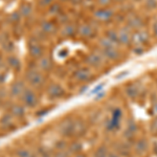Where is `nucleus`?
Returning <instances> with one entry per match:
<instances>
[{"label": "nucleus", "mask_w": 157, "mask_h": 157, "mask_svg": "<svg viewBox=\"0 0 157 157\" xmlns=\"http://www.w3.org/2000/svg\"><path fill=\"white\" fill-rule=\"evenodd\" d=\"M104 56L101 52H90L86 56L85 62L91 68H101L104 65Z\"/></svg>", "instance_id": "obj_1"}, {"label": "nucleus", "mask_w": 157, "mask_h": 157, "mask_svg": "<svg viewBox=\"0 0 157 157\" xmlns=\"http://www.w3.org/2000/svg\"><path fill=\"white\" fill-rule=\"evenodd\" d=\"M149 39H150V35L149 33L145 29H138L132 32V44L135 45H140V46H145L148 43Z\"/></svg>", "instance_id": "obj_2"}, {"label": "nucleus", "mask_w": 157, "mask_h": 157, "mask_svg": "<svg viewBox=\"0 0 157 157\" xmlns=\"http://www.w3.org/2000/svg\"><path fill=\"white\" fill-rule=\"evenodd\" d=\"M114 17V12L110 7H100L94 12V18L102 22H107L112 20Z\"/></svg>", "instance_id": "obj_3"}, {"label": "nucleus", "mask_w": 157, "mask_h": 157, "mask_svg": "<svg viewBox=\"0 0 157 157\" xmlns=\"http://www.w3.org/2000/svg\"><path fill=\"white\" fill-rule=\"evenodd\" d=\"M126 26H127L130 30H132V32H134V30L141 29L144 26V20L141 17H139L138 15L131 14L127 19Z\"/></svg>", "instance_id": "obj_4"}, {"label": "nucleus", "mask_w": 157, "mask_h": 157, "mask_svg": "<svg viewBox=\"0 0 157 157\" xmlns=\"http://www.w3.org/2000/svg\"><path fill=\"white\" fill-rule=\"evenodd\" d=\"M26 80L29 81V83L34 87H39L44 83V77L40 73L39 71L35 69L29 70L26 73Z\"/></svg>", "instance_id": "obj_5"}, {"label": "nucleus", "mask_w": 157, "mask_h": 157, "mask_svg": "<svg viewBox=\"0 0 157 157\" xmlns=\"http://www.w3.org/2000/svg\"><path fill=\"white\" fill-rule=\"evenodd\" d=\"M118 34V44L129 46L132 44V30H130L127 26L123 27L117 32Z\"/></svg>", "instance_id": "obj_6"}, {"label": "nucleus", "mask_w": 157, "mask_h": 157, "mask_svg": "<svg viewBox=\"0 0 157 157\" xmlns=\"http://www.w3.org/2000/svg\"><path fill=\"white\" fill-rule=\"evenodd\" d=\"M22 101H23L25 106L30 107V108L36 107L37 104H38L37 95L35 94L34 91H32L30 89H25L24 90V92L22 93Z\"/></svg>", "instance_id": "obj_7"}, {"label": "nucleus", "mask_w": 157, "mask_h": 157, "mask_svg": "<svg viewBox=\"0 0 157 157\" xmlns=\"http://www.w3.org/2000/svg\"><path fill=\"white\" fill-rule=\"evenodd\" d=\"M73 78L80 83H87L92 78V73L89 68H80L73 73Z\"/></svg>", "instance_id": "obj_8"}, {"label": "nucleus", "mask_w": 157, "mask_h": 157, "mask_svg": "<svg viewBox=\"0 0 157 157\" xmlns=\"http://www.w3.org/2000/svg\"><path fill=\"white\" fill-rule=\"evenodd\" d=\"M121 116H123V112L120 108H115L113 110L112 116H111V120L109 121L108 123V130H114V129H117L120 127V124H121Z\"/></svg>", "instance_id": "obj_9"}, {"label": "nucleus", "mask_w": 157, "mask_h": 157, "mask_svg": "<svg viewBox=\"0 0 157 157\" xmlns=\"http://www.w3.org/2000/svg\"><path fill=\"white\" fill-rule=\"evenodd\" d=\"M101 54L104 56L105 59L109 61H117L121 58V52L118 50V46L104 48L101 50Z\"/></svg>", "instance_id": "obj_10"}, {"label": "nucleus", "mask_w": 157, "mask_h": 157, "mask_svg": "<svg viewBox=\"0 0 157 157\" xmlns=\"http://www.w3.org/2000/svg\"><path fill=\"white\" fill-rule=\"evenodd\" d=\"M149 149V140L146 137H141L137 139L134 144V152L136 155H144Z\"/></svg>", "instance_id": "obj_11"}, {"label": "nucleus", "mask_w": 157, "mask_h": 157, "mask_svg": "<svg viewBox=\"0 0 157 157\" xmlns=\"http://www.w3.org/2000/svg\"><path fill=\"white\" fill-rule=\"evenodd\" d=\"M47 94L50 98H60L65 94V90L59 84H52L47 89Z\"/></svg>", "instance_id": "obj_12"}, {"label": "nucleus", "mask_w": 157, "mask_h": 157, "mask_svg": "<svg viewBox=\"0 0 157 157\" xmlns=\"http://www.w3.org/2000/svg\"><path fill=\"white\" fill-rule=\"evenodd\" d=\"M61 133L64 136H71L75 132V121H63L62 126H61Z\"/></svg>", "instance_id": "obj_13"}, {"label": "nucleus", "mask_w": 157, "mask_h": 157, "mask_svg": "<svg viewBox=\"0 0 157 157\" xmlns=\"http://www.w3.org/2000/svg\"><path fill=\"white\" fill-rule=\"evenodd\" d=\"M78 34L84 38H92L95 35V29L90 24H83L78 29Z\"/></svg>", "instance_id": "obj_14"}, {"label": "nucleus", "mask_w": 157, "mask_h": 157, "mask_svg": "<svg viewBox=\"0 0 157 157\" xmlns=\"http://www.w3.org/2000/svg\"><path fill=\"white\" fill-rule=\"evenodd\" d=\"M24 90H25V87H24L23 82H22V81H17V82L12 86L11 94L13 97H19V95H22Z\"/></svg>", "instance_id": "obj_15"}, {"label": "nucleus", "mask_w": 157, "mask_h": 157, "mask_svg": "<svg viewBox=\"0 0 157 157\" xmlns=\"http://www.w3.org/2000/svg\"><path fill=\"white\" fill-rule=\"evenodd\" d=\"M126 93H127V95L129 98L134 100V98H138L139 89L135 84H129L127 85V87H126Z\"/></svg>", "instance_id": "obj_16"}, {"label": "nucleus", "mask_w": 157, "mask_h": 157, "mask_svg": "<svg viewBox=\"0 0 157 157\" xmlns=\"http://www.w3.org/2000/svg\"><path fill=\"white\" fill-rule=\"evenodd\" d=\"M136 130H137V126H136L135 121L133 120H130L129 123L127 124V127H126V131H125V135L126 137H132V136L135 134Z\"/></svg>", "instance_id": "obj_17"}, {"label": "nucleus", "mask_w": 157, "mask_h": 157, "mask_svg": "<svg viewBox=\"0 0 157 157\" xmlns=\"http://www.w3.org/2000/svg\"><path fill=\"white\" fill-rule=\"evenodd\" d=\"M98 44H100L101 48L104 49V48H109V47H115V46H118L117 44H115L114 42H112L111 40H109L107 37H102L100 40H98Z\"/></svg>", "instance_id": "obj_18"}, {"label": "nucleus", "mask_w": 157, "mask_h": 157, "mask_svg": "<svg viewBox=\"0 0 157 157\" xmlns=\"http://www.w3.org/2000/svg\"><path fill=\"white\" fill-rule=\"evenodd\" d=\"M29 52H30V56H33L34 58H40V57H42V55H43V48L40 45L34 44L30 46Z\"/></svg>", "instance_id": "obj_19"}, {"label": "nucleus", "mask_w": 157, "mask_h": 157, "mask_svg": "<svg viewBox=\"0 0 157 157\" xmlns=\"http://www.w3.org/2000/svg\"><path fill=\"white\" fill-rule=\"evenodd\" d=\"M109 153H110V152H109L107 147L102 145L95 150L94 154H93V157H108Z\"/></svg>", "instance_id": "obj_20"}, {"label": "nucleus", "mask_w": 157, "mask_h": 157, "mask_svg": "<svg viewBox=\"0 0 157 157\" xmlns=\"http://www.w3.org/2000/svg\"><path fill=\"white\" fill-rule=\"evenodd\" d=\"M105 37H107L109 40H111L112 42H114L115 44H118V34H117V30L115 29H109L106 32Z\"/></svg>", "instance_id": "obj_21"}, {"label": "nucleus", "mask_w": 157, "mask_h": 157, "mask_svg": "<svg viewBox=\"0 0 157 157\" xmlns=\"http://www.w3.org/2000/svg\"><path fill=\"white\" fill-rule=\"evenodd\" d=\"M11 112L13 115L17 116V117H21L22 115H24V108L20 105H15L12 107Z\"/></svg>", "instance_id": "obj_22"}, {"label": "nucleus", "mask_w": 157, "mask_h": 157, "mask_svg": "<svg viewBox=\"0 0 157 157\" xmlns=\"http://www.w3.org/2000/svg\"><path fill=\"white\" fill-rule=\"evenodd\" d=\"M39 67L42 70H48L52 68V62L48 58H41L39 62Z\"/></svg>", "instance_id": "obj_23"}, {"label": "nucleus", "mask_w": 157, "mask_h": 157, "mask_svg": "<svg viewBox=\"0 0 157 157\" xmlns=\"http://www.w3.org/2000/svg\"><path fill=\"white\" fill-rule=\"evenodd\" d=\"M75 27L73 26V25L68 24V25H65L64 26V29L62 30V34L66 37H71L72 35L75 34Z\"/></svg>", "instance_id": "obj_24"}, {"label": "nucleus", "mask_w": 157, "mask_h": 157, "mask_svg": "<svg viewBox=\"0 0 157 157\" xmlns=\"http://www.w3.org/2000/svg\"><path fill=\"white\" fill-rule=\"evenodd\" d=\"M41 29L43 32L47 33V34H50L55 30V25L52 23V22H43L41 25Z\"/></svg>", "instance_id": "obj_25"}, {"label": "nucleus", "mask_w": 157, "mask_h": 157, "mask_svg": "<svg viewBox=\"0 0 157 157\" xmlns=\"http://www.w3.org/2000/svg\"><path fill=\"white\" fill-rule=\"evenodd\" d=\"M149 129H150V133L152 134V135L157 137V116L151 121L150 126H149Z\"/></svg>", "instance_id": "obj_26"}, {"label": "nucleus", "mask_w": 157, "mask_h": 157, "mask_svg": "<svg viewBox=\"0 0 157 157\" xmlns=\"http://www.w3.org/2000/svg\"><path fill=\"white\" fill-rule=\"evenodd\" d=\"M145 6L149 11H153L157 7V0H145Z\"/></svg>", "instance_id": "obj_27"}, {"label": "nucleus", "mask_w": 157, "mask_h": 157, "mask_svg": "<svg viewBox=\"0 0 157 157\" xmlns=\"http://www.w3.org/2000/svg\"><path fill=\"white\" fill-rule=\"evenodd\" d=\"M9 64H10V66H12L13 68H15V69H18V68L20 67V62H19V60L17 59V58H15V57H10L9 58Z\"/></svg>", "instance_id": "obj_28"}, {"label": "nucleus", "mask_w": 157, "mask_h": 157, "mask_svg": "<svg viewBox=\"0 0 157 157\" xmlns=\"http://www.w3.org/2000/svg\"><path fill=\"white\" fill-rule=\"evenodd\" d=\"M97 3L100 7H110L113 1L112 0H97Z\"/></svg>", "instance_id": "obj_29"}, {"label": "nucleus", "mask_w": 157, "mask_h": 157, "mask_svg": "<svg viewBox=\"0 0 157 157\" xmlns=\"http://www.w3.org/2000/svg\"><path fill=\"white\" fill-rule=\"evenodd\" d=\"M32 13V6L29 4H24L23 6L21 7V14L23 16H29V15Z\"/></svg>", "instance_id": "obj_30"}, {"label": "nucleus", "mask_w": 157, "mask_h": 157, "mask_svg": "<svg viewBox=\"0 0 157 157\" xmlns=\"http://www.w3.org/2000/svg\"><path fill=\"white\" fill-rule=\"evenodd\" d=\"M133 52L136 56H141L145 52V47L140 46V45H135V46L133 47Z\"/></svg>", "instance_id": "obj_31"}, {"label": "nucleus", "mask_w": 157, "mask_h": 157, "mask_svg": "<svg viewBox=\"0 0 157 157\" xmlns=\"http://www.w3.org/2000/svg\"><path fill=\"white\" fill-rule=\"evenodd\" d=\"M61 10V6L59 3H52L49 7V13L50 14H57Z\"/></svg>", "instance_id": "obj_32"}, {"label": "nucleus", "mask_w": 157, "mask_h": 157, "mask_svg": "<svg viewBox=\"0 0 157 157\" xmlns=\"http://www.w3.org/2000/svg\"><path fill=\"white\" fill-rule=\"evenodd\" d=\"M81 150H82V146H81V144H78V143L73 144V145L70 147V151L73 152L75 154H78Z\"/></svg>", "instance_id": "obj_33"}, {"label": "nucleus", "mask_w": 157, "mask_h": 157, "mask_svg": "<svg viewBox=\"0 0 157 157\" xmlns=\"http://www.w3.org/2000/svg\"><path fill=\"white\" fill-rule=\"evenodd\" d=\"M52 1H54V0H41L40 3H41V6H52Z\"/></svg>", "instance_id": "obj_34"}, {"label": "nucleus", "mask_w": 157, "mask_h": 157, "mask_svg": "<svg viewBox=\"0 0 157 157\" xmlns=\"http://www.w3.org/2000/svg\"><path fill=\"white\" fill-rule=\"evenodd\" d=\"M152 32H153V36L157 38V20L153 23V26H152Z\"/></svg>", "instance_id": "obj_35"}, {"label": "nucleus", "mask_w": 157, "mask_h": 157, "mask_svg": "<svg viewBox=\"0 0 157 157\" xmlns=\"http://www.w3.org/2000/svg\"><path fill=\"white\" fill-rule=\"evenodd\" d=\"M104 86H105V83H101L100 85H98V86H97V88H95V89H93V90H92V92H93V93H97L98 91H100V90H102V89H103Z\"/></svg>", "instance_id": "obj_36"}, {"label": "nucleus", "mask_w": 157, "mask_h": 157, "mask_svg": "<svg viewBox=\"0 0 157 157\" xmlns=\"http://www.w3.org/2000/svg\"><path fill=\"white\" fill-rule=\"evenodd\" d=\"M18 155L20 157H29V153L27 151L23 150V151H20L19 153H18Z\"/></svg>", "instance_id": "obj_37"}, {"label": "nucleus", "mask_w": 157, "mask_h": 157, "mask_svg": "<svg viewBox=\"0 0 157 157\" xmlns=\"http://www.w3.org/2000/svg\"><path fill=\"white\" fill-rule=\"evenodd\" d=\"M55 157H67V155L65 153H63V152H59V153L56 154Z\"/></svg>", "instance_id": "obj_38"}, {"label": "nucleus", "mask_w": 157, "mask_h": 157, "mask_svg": "<svg viewBox=\"0 0 157 157\" xmlns=\"http://www.w3.org/2000/svg\"><path fill=\"white\" fill-rule=\"evenodd\" d=\"M153 152H154V154L157 156V141H155L154 145H153Z\"/></svg>", "instance_id": "obj_39"}, {"label": "nucleus", "mask_w": 157, "mask_h": 157, "mask_svg": "<svg viewBox=\"0 0 157 157\" xmlns=\"http://www.w3.org/2000/svg\"><path fill=\"white\" fill-rule=\"evenodd\" d=\"M108 157H121L118 155L117 153H109V156Z\"/></svg>", "instance_id": "obj_40"}, {"label": "nucleus", "mask_w": 157, "mask_h": 157, "mask_svg": "<svg viewBox=\"0 0 157 157\" xmlns=\"http://www.w3.org/2000/svg\"><path fill=\"white\" fill-rule=\"evenodd\" d=\"M71 2H73V4H80L82 2V0H70Z\"/></svg>", "instance_id": "obj_41"}, {"label": "nucleus", "mask_w": 157, "mask_h": 157, "mask_svg": "<svg viewBox=\"0 0 157 157\" xmlns=\"http://www.w3.org/2000/svg\"><path fill=\"white\" fill-rule=\"evenodd\" d=\"M114 3H123V2H125L126 0H112Z\"/></svg>", "instance_id": "obj_42"}, {"label": "nucleus", "mask_w": 157, "mask_h": 157, "mask_svg": "<svg viewBox=\"0 0 157 157\" xmlns=\"http://www.w3.org/2000/svg\"><path fill=\"white\" fill-rule=\"evenodd\" d=\"M75 157H87L85 155V154H82V153H78V154H77V155H75Z\"/></svg>", "instance_id": "obj_43"}, {"label": "nucleus", "mask_w": 157, "mask_h": 157, "mask_svg": "<svg viewBox=\"0 0 157 157\" xmlns=\"http://www.w3.org/2000/svg\"><path fill=\"white\" fill-rule=\"evenodd\" d=\"M60 1H63V2H64V1H70V0H60Z\"/></svg>", "instance_id": "obj_44"}]
</instances>
